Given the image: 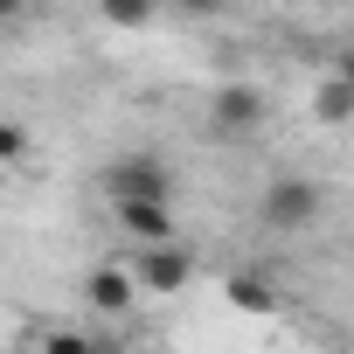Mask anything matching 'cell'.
<instances>
[{"label": "cell", "mask_w": 354, "mask_h": 354, "mask_svg": "<svg viewBox=\"0 0 354 354\" xmlns=\"http://www.w3.org/2000/svg\"><path fill=\"white\" fill-rule=\"evenodd\" d=\"M319 209H326V188L319 181H306V174H278V181L264 188V202H257V223L271 236H299V230L319 223Z\"/></svg>", "instance_id": "6da1fadb"}, {"label": "cell", "mask_w": 354, "mask_h": 354, "mask_svg": "<svg viewBox=\"0 0 354 354\" xmlns=\"http://www.w3.org/2000/svg\"><path fill=\"white\" fill-rule=\"evenodd\" d=\"M104 195L111 202H160V209H174V167L160 153H118L104 167Z\"/></svg>", "instance_id": "7a4b0ae2"}, {"label": "cell", "mask_w": 354, "mask_h": 354, "mask_svg": "<svg viewBox=\"0 0 354 354\" xmlns=\"http://www.w3.org/2000/svg\"><path fill=\"white\" fill-rule=\"evenodd\" d=\"M264 118H271V97H264L257 84H216V91H209V125H216V132L250 139V132H264Z\"/></svg>", "instance_id": "3957f363"}, {"label": "cell", "mask_w": 354, "mask_h": 354, "mask_svg": "<svg viewBox=\"0 0 354 354\" xmlns=\"http://www.w3.org/2000/svg\"><path fill=\"white\" fill-rule=\"evenodd\" d=\"M125 271H132L139 292H160V299H167V292H181V285L195 278V257H188L181 243H153V250H139Z\"/></svg>", "instance_id": "277c9868"}, {"label": "cell", "mask_w": 354, "mask_h": 354, "mask_svg": "<svg viewBox=\"0 0 354 354\" xmlns=\"http://www.w3.org/2000/svg\"><path fill=\"white\" fill-rule=\"evenodd\" d=\"M111 209H118V230H125L139 250L174 243V209H160V202H111Z\"/></svg>", "instance_id": "5b68a950"}, {"label": "cell", "mask_w": 354, "mask_h": 354, "mask_svg": "<svg viewBox=\"0 0 354 354\" xmlns=\"http://www.w3.org/2000/svg\"><path fill=\"white\" fill-rule=\"evenodd\" d=\"M84 299H91L97 313H111V319H118V313H132L139 285H132V271H125V264H97V271L84 278Z\"/></svg>", "instance_id": "8992f818"}, {"label": "cell", "mask_w": 354, "mask_h": 354, "mask_svg": "<svg viewBox=\"0 0 354 354\" xmlns=\"http://www.w3.org/2000/svg\"><path fill=\"white\" fill-rule=\"evenodd\" d=\"M223 299H230L236 313H250V319H271V313H278V285H271L264 271H230V278H223Z\"/></svg>", "instance_id": "52a82bcc"}, {"label": "cell", "mask_w": 354, "mask_h": 354, "mask_svg": "<svg viewBox=\"0 0 354 354\" xmlns=\"http://www.w3.org/2000/svg\"><path fill=\"white\" fill-rule=\"evenodd\" d=\"M313 118H319V125H347V118H354V91H347L340 77H319V84H313Z\"/></svg>", "instance_id": "ba28073f"}, {"label": "cell", "mask_w": 354, "mask_h": 354, "mask_svg": "<svg viewBox=\"0 0 354 354\" xmlns=\"http://www.w3.org/2000/svg\"><path fill=\"white\" fill-rule=\"evenodd\" d=\"M21 153H28V132H21L15 118H0V167H15Z\"/></svg>", "instance_id": "9c48e42d"}, {"label": "cell", "mask_w": 354, "mask_h": 354, "mask_svg": "<svg viewBox=\"0 0 354 354\" xmlns=\"http://www.w3.org/2000/svg\"><path fill=\"white\" fill-rule=\"evenodd\" d=\"M42 354H97L91 333H42Z\"/></svg>", "instance_id": "30bf717a"}, {"label": "cell", "mask_w": 354, "mask_h": 354, "mask_svg": "<svg viewBox=\"0 0 354 354\" xmlns=\"http://www.w3.org/2000/svg\"><path fill=\"white\" fill-rule=\"evenodd\" d=\"M104 21H111V28H146L153 15H146V8H132V0H111V8H104Z\"/></svg>", "instance_id": "8fae6325"}, {"label": "cell", "mask_w": 354, "mask_h": 354, "mask_svg": "<svg viewBox=\"0 0 354 354\" xmlns=\"http://www.w3.org/2000/svg\"><path fill=\"white\" fill-rule=\"evenodd\" d=\"M326 77H340V84H347V91H354V49H340V56H333V70H326Z\"/></svg>", "instance_id": "7c38bea8"}, {"label": "cell", "mask_w": 354, "mask_h": 354, "mask_svg": "<svg viewBox=\"0 0 354 354\" xmlns=\"http://www.w3.org/2000/svg\"><path fill=\"white\" fill-rule=\"evenodd\" d=\"M8 15H15V0H0V21H8Z\"/></svg>", "instance_id": "4fadbf2b"}]
</instances>
